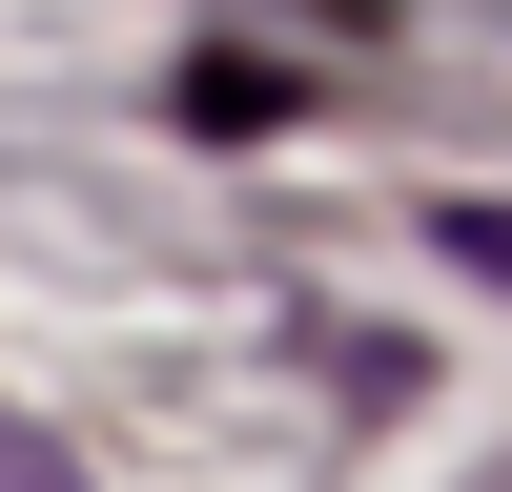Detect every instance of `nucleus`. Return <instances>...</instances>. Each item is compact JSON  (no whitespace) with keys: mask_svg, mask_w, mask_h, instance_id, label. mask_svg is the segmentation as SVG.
<instances>
[{"mask_svg":"<svg viewBox=\"0 0 512 492\" xmlns=\"http://www.w3.org/2000/svg\"><path fill=\"white\" fill-rule=\"evenodd\" d=\"M492 492H512V472H492Z\"/></svg>","mask_w":512,"mask_h":492,"instance_id":"f03ea898","label":"nucleus"},{"mask_svg":"<svg viewBox=\"0 0 512 492\" xmlns=\"http://www.w3.org/2000/svg\"><path fill=\"white\" fill-rule=\"evenodd\" d=\"M0 492H82V472H62V451H41V431H0Z\"/></svg>","mask_w":512,"mask_h":492,"instance_id":"f257e3e1","label":"nucleus"}]
</instances>
